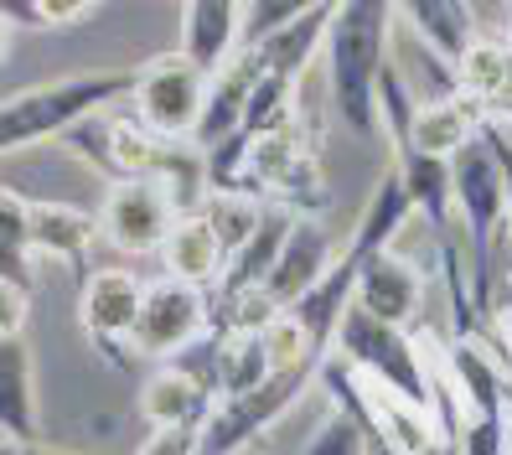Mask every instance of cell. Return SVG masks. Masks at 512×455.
Here are the masks:
<instances>
[{
	"label": "cell",
	"instance_id": "6da1fadb",
	"mask_svg": "<svg viewBox=\"0 0 512 455\" xmlns=\"http://www.w3.org/2000/svg\"><path fill=\"white\" fill-rule=\"evenodd\" d=\"M388 32L394 6L388 0H342L326 26V88L342 125L352 135H378V78L388 68Z\"/></svg>",
	"mask_w": 512,
	"mask_h": 455
},
{
	"label": "cell",
	"instance_id": "7a4b0ae2",
	"mask_svg": "<svg viewBox=\"0 0 512 455\" xmlns=\"http://www.w3.org/2000/svg\"><path fill=\"white\" fill-rule=\"evenodd\" d=\"M135 73L140 68L78 73V78L37 83V88H21V94L0 99V156L42 145V140H63L83 119L109 114V104H125L135 94Z\"/></svg>",
	"mask_w": 512,
	"mask_h": 455
},
{
	"label": "cell",
	"instance_id": "3957f363",
	"mask_svg": "<svg viewBox=\"0 0 512 455\" xmlns=\"http://www.w3.org/2000/svg\"><path fill=\"white\" fill-rule=\"evenodd\" d=\"M450 197H456L466 244H471V316L476 337L492 331V306H497V233L507 228V187L487 145H466L450 161Z\"/></svg>",
	"mask_w": 512,
	"mask_h": 455
},
{
	"label": "cell",
	"instance_id": "277c9868",
	"mask_svg": "<svg viewBox=\"0 0 512 455\" xmlns=\"http://www.w3.org/2000/svg\"><path fill=\"white\" fill-rule=\"evenodd\" d=\"M337 357L347 362V368H357L363 378L383 383L388 393H399L404 404L435 414L430 362H425V347H419L409 331L383 326V321H373L368 311L347 306V316H342V326H337Z\"/></svg>",
	"mask_w": 512,
	"mask_h": 455
},
{
	"label": "cell",
	"instance_id": "5b68a950",
	"mask_svg": "<svg viewBox=\"0 0 512 455\" xmlns=\"http://www.w3.org/2000/svg\"><path fill=\"white\" fill-rule=\"evenodd\" d=\"M202 99H207V78L187 63L182 52H161L135 73V119L156 135L161 145H187L197 135L202 119Z\"/></svg>",
	"mask_w": 512,
	"mask_h": 455
},
{
	"label": "cell",
	"instance_id": "8992f818",
	"mask_svg": "<svg viewBox=\"0 0 512 455\" xmlns=\"http://www.w3.org/2000/svg\"><path fill=\"white\" fill-rule=\"evenodd\" d=\"M207 326H213V300H207V290L182 285V280H150L145 300H140L130 352L150 357V362H182V352L207 337Z\"/></svg>",
	"mask_w": 512,
	"mask_h": 455
},
{
	"label": "cell",
	"instance_id": "52a82bcc",
	"mask_svg": "<svg viewBox=\"0 0 512 455\" xmlns=\"http://www.w3.org/2000/svg\"><path fill=\"white\" fill-rule=\"evenodd\" d=\"M140 300H145V280L130 269H99L88 275L78 290V326L88 331V342L104 352L109 368H119L130 352L135 321H140Z\"/></svg>",
	"mask_w": 512,
	"mask_h": 455
},
{
	"label": "cell",
	"instance_id": "ba28073f",
	"mask_svg": "<svg viewBox=\"0 0 512 455\" xmlns=\"http://www.w3.org/2000/svg\"><path fill=\"white\" fill-rule=\"evenodd\" d=\"M171 223H176V207L150 176L114 181L99 207V238H109L119 254H156L166 244Z\"/></svg>",
	"mask_w": 512,
	"mask_h": 455
},
{
	"label": "cell",
	"instance_id": "9c48e42d",
	"mask_svg": "<svg viewBox=\"0 0 512 455\" xmlns=\"http://www.w3.org/2000/svg\"><path fill=\"white\" fill-rule=\"evenodd\" d=\"M419 300H425V285H419V269L409 259H399V249H378L357 264L352 280V306L368 311L383 326L409 331L419 321Z\"/></svg>",
	"mask_w": 512,
	"mask_h": 455
},
{
	"label": "cell",
	"instance_id": "30bf717a",
	"mask_svg": "<svg viewBox=\"0 0 512 455\" xmlns=\"http://www.w3.org/2000/svg\"><path fill=\"white\" fill-rule=\"evenodd\" d=\"M331 259H337V244H331L326 223L321 218H300V212H295V223L285 233V249L275 259V275L264 280V295L275 300L280 311H290L295 300L331 269Z\"/></svg>",
	"mask_w": 512,
	"mask_h": 455
},
{
	"label": "cell",
	"instance_id": "8fae6325",
	"mask_svg": "<svg viewBox=\"0 0 512 455\" xmlns=\"http://www.w3.org/2000/svg\"><path fill=\"white\" fill-rule=\"evenodd\" d=\"M259 73H264V63H259L254 52H233L228 63H223L213 78H207V99H202V119H197L192 150H202V156H207L213 145H223L228 135H238Z\"/></svg>",
	"mask_w": 512,
	"mask_h": 455
},
{
	"label": "cell",
	"instance_id": "7c38bea8",
	"mask_svg": "<svg viewBox=\"0 0 512 455\" xmlns=\"http://www.w3.org/2000/svg\"><path fill=\"white\" fill-rule=\"evenodd\" d=\"M481 125H487V114H481L471 99L461 94H440V99H425L409 119V145L414 156H430V161H456L466 145L481 140ZM399 150V156H404Z\"/></svg>",
	"mask_w": 512,
	"mask_h": 455
},
{
	"label": "cell",
	"instance_id": "4fadbf2b",
	"mask_svg": "<svg viewBox=\"0 0 512 455\" xmlns=\"http://www.w3.org/2000/svg\"><path fill=\"white\" fill-rule=\"evenodd\" d=\"M290 223H295V212H290L285 202L259 207V223H254V233H249V244L238 249V254H228L223 275H218L213 290H207V300H238V295H249V290H264V280L275 275V259H280V249H285Z\"/></svg>",
	"mask_w": 512,
	"mask_h": 455
},
{
	"label": "cell",
	"instance_id": "5bb4252c",
	"mask_svg": "<svg viewBox=\"0 0 512 455\" xmlns=\"http://www.w3.org/2000/svg\"><path fill=\"white\" fill-rule=\"evenodd\" d=\"M0 440L37 445L42 414H37V357L26 337L0 342Z\"/></svg>",
	"mask_w": 512,
	"mask_h": 455
},
{
	"label": "cell",
	"instance_id": "9a60e30c",
	"mask_svg": "<svg viewBox=\"0 0 512 455\" xmlns=\"http://www.w3.org/2000/svg\"><path fill=\"white\" fill-rule=\"evenodd\" d=\"M450 78H456V94L471 99L487 119H512V42L476 37Z\"/></svg>",
	"mask_w": 512,
	"mask_h": 455
},
{
	"label": "cell",
	"instance_id": "2e32d148",
	"mask_svg": "<svg viewBox=\"0 0 512 455\" xmlns=\"http://www.w3.org/2000/svg\"><path fill=\"white\" fill-rule=\"evenodd\" d=\"M140 414L150 419V430H171V424L202 430L207 414H213V388L182 362H161L140 388Z\"/></svg>",
	"mask_w": 512,
	"mask_h": 455
},
{
	"label": "cell",
	"instance_id": "e0dca14e",
	"mask_svg": "<svg viewBox=\"0 0 512 455\" xmlns=\"http://www.w3.org/2000/svg\"><path fill=\"white\" fill-rule=\"evenodd\" d=\"M26 233H32V259H57V264H83L88 249L99 238V218L83 212L73 202H42V197H26Z\"/></svg>",
	"mask_w": 512,
	"mask_h": 455
},
{
	"label": "cell",
	"instance_id": "ac0fdd59",
	"mask_svg": "<svg viewBox=\"0 0 512 455\" xmlns=\"http://www.w3.org/2000/svg\"><path fill=\"white\" fill-rule=\"evenodd\" d=\"M394 16H404L414 42L445 68H456L476 42V11L466 0H404V6H394Z\"/></svg>",
	"mask_w": 512,
	"mask_h": 455
},
{
	"label": "cell",
	"instance_id": "d6986e66",
	"mask_svg": "<svg viewBox=\"0 0 512 455\" xmlns=\"http://www.w3.org/2000/svg\"><path fill=\"white\" fill-rule=\"evenodd\" d=\"M238 16H244V6H233V0H187L182 6V47L176 52L202 78H213L238 52Z\"/></svg>",
	"mask_w": 512,
	"mask_h": 455
},
{
	"label": "cell",
	"instance_id": "ffe728a7",
	"mask_svg": "<svg viewBox=\"0 0 512 455\" xmlns=\"http://www.w3.org/2000/svg\"><path fill=\"white\" fill-rule=\"evenodd\" d=\"M161 254H166V280H182V285H197V290H213L223 264H228L218 233L207 228L202 212H187V218L171 223Z\"/></svg>",
	"mask_w": 512,
	"mask_h": 455
},
{
	"label": "cell",
	"instance_id": "44dd1931",
	"mask_svg": "<svg viewBox=\"0 0 512 455\" xmlns=\"http://www.w3.org/2000/svg\"><path fill=\"white\" fill-rule=\"evenodd\" d=\"M331 11H337V6H326V0H321V6H306V11H300V16L285 26V32H275L264 47H254V57L264 63V73L295 88V83H300V73H306V63L316 57V47L326 42Z\"/></svg>",
	"mask_w": 512,
	"mask_h": 455
},
{
	"label": "cell",
	"instance_id": "7402d4cb",
	"mask_svg": "<svg viewBox=\"0 0 512 455\" xmlns=\"http://www.w3.org/2000/svg\"><path fill=\"white\" fill-rule=\"evenodd\" d=\"M0 280L37 295V275H32V233H26V197L0 187Z\"/></svg>",
	"mask_w": 512,
	"mask_h": 455
},
{
	"label": "cell",
	"instance_id": "603a6c76",
	"mask_svg": "<svg viewBox=\"0 0 512 455\" xmlns=\"http://www.w3.org/2000/svg\"><path fill=\"white\" fill-rule=\"evenodd\" d=\"M269 378V357L259 337H218L213 342V388L223 399H244Z\"/></svg>",
	"mask_w": 512,
	"mask_h": 455
},
{
	"label": "cell",
	"instance_id": "cb8c5ba5",
	"mask_svg": "<svg viewBox=\"0 0 512 455\" xmlns=\"http://www.w3.org/2000/svg\"><path fill=\"white\" fill-rule=\"evenodd\" d=\"M197 212L207 218V228L218 233L223 254H238V249H244L249 233H254V223H259V207H254L249 197H238V192H207Z\"/></svg>",
	"mask_w": 512,
	"mask_h": 455
},
{
	"label": "cell",
	"instance_id": "d4e9b609",
	"mask_svg": "<svg viewBox=\"0 0 512 455\" xmlns=\"http://www.w3.org/2000/svg\"><path fill=\"white\" fill-rule=\"evenodd\" d=\"M99 6L94 0H0V16L11 26H32V32H57V26H78Z\"/></svg>",
	"mask_w": 512,
	"mask_h": 455
},
{
	"label": "cell",
	"instance_id": "484cf974",
	"mask_svg": "<svg viewBox=\"0 0 512 455\" xmlns=\"http://www.w3.org/2000/svg\"><path fill=\"white\" fill-rule=\"evenodd\" d=\"M300 11H306V6H295V0H249L244 16H238V52L264 47L275 32H285Z\"/></svg>",
	"mask_w": 512,
	"mask_h": 455
},
{
	"label": "cell",
	"instance_id": "4316f807",
	"mask_svg": "<svg viewBox=\"0 0 512 455\" xmlns=\"http://www.w3.org/2000/svg\"><path fill=\"white\" fill-rule=\"evenodd\" d=\"M300 455H368V435H363V424H357L352 414L331 409L326 424L306 440V450H300Z\"/></svg>",
	"mask_w": 512,
	"mask_h": 455
},
{
	"label": "cell",
	"instance_id": "83f0119b",
	"mask_svg": "<svg viewBox=\"0 0 512 455\" xmlns=\"http://www.w3.org/2000/svg\"><path fill=\"white\" fill-rule=\"evenodd\" d=\"M507 414H471L461 424V455H507Z\"/></svg>",
	"mask_w": 512,
	"mask_h": 455
},
{
	"label": "cell",
	"instance_id": "f1b7e54d",
	"mask_svg": "<svg viewBox=\"0 0 512 455\" xmlns=\"http://www.w3.org/2000/svg\"><path fill=\"white\" fill-rule=\"evenodd\" d=\"M135 455H202V430L192 424H171V430H150Z\"/></svg>",
	"mask_w": 512,
	"mask_h": 455
},
{
	"label": "cell",
	"instance_id": "f546056e",
	"mask_svg": "<svg viewBox=\"0 0 512 455\" xmlns=\"http://www.w3.org/2000/svg\"><path fill=\"white\" fill-rule=\"evenodd\" d=\"M481 145L492 150V161L502 171V187H507V228H512V130H507V119H487L481 125Z\"/></svg>",
	"mask_w": 512,
	"mask_h": 455
},
{
	"label": "cell",
	"instance_id": "4dcf8cb0",
	"mask_svg": "<svg viewBox=\"0 0 512 455\" xmlns=\"http://www.w3.org/2000/svg\"><path fill=\"white\" fill-rule=\"evenodd\" d=\"M26 311H32V295L0 280V342H11L26 331Z\"/></svg>",
	"mask_w": 512,
	"mask_h": 455
},
{
	"label": "cell",
	"instance_id": "1f68e13d",
	"mask_svg": "<svg viewBox=\"0 0 512 455\" xmlns=\"http://www.w3.org/2000/svg\"><path fill=\"white\" fill-rule=\"evenodd\" d=\"M0 455H68V450H47L42 440H37V445H16V440H0Z\"/></svg>",
	"mask_w": 512,
	"mask_h": 455
},
{
	"label": "cell",
	"instance_id": "d6a6232c",
	"mask_svg": "<svg viewBox=\"0 0 512 455\" xmlns=\"http://www.w3.org/2000/svg\"><path fill=\"white\" fill-rule=\"evenodd\" d=\"M6 52H11V21L0 16V63H6Z\"/></svg>",
	"mask_w": 512,
	"mask_h": 455
},
{
	"label": "cell",
	"instance_id": "836d02e7",
	"mask_svg": "<svg viewBox=\"0 0 512 455\" xmlns=\"http://www.w3.org/2000/svg\"><path fill=\"white\" fill-rule=\"evenodd\" d=\"M507 16H512V6H507ZM502 42H512V21H507V37H502Z\"/></svg>",
	"mask_w": 512,
	"mask_h": 455
},
{
	"label": "cell",
	"instance_id": "e575fe53",
	"mask_svg": "<svg viewBox=\"0 0 512 455\" xmlns=\"http://www.w3.org/2000/svg\"><path fill=\"white\" fill-rule=\"evenodd\" d=\"M507 455H512V430H507Z\"/></svg>",
	"mask_w": 512,
	"mask_h": 455
},
{
	"label": "cell",
	"instance_id": "d590c367",
	"mask_svg": "<svg viewBox=\"0 0 512 455\" xmlns=\"http://www.w3.org/2000/svg\"><path fill=\"white\" fill-rule=\"evenodd\" d=\"M507 130H512V119H507Z\"/></svg>",
	"mask_w": 512,
	"mask_h": 455
}]
</instances>
